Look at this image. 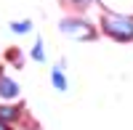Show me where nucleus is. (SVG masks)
<instances>
[{
	"mask_svg": "<svg viewBox=\"0 0 133 130\" xmlns=\"http://www.w3.org/2000/svg\"><path fill=\"white\" fill-rule=\"evenodd\" d=\"M101 27L115 40H133V19L130 16H104Z\"/></svg>",
	"mask_w": 133,
	"mask_h": 130,
	"instance_id": "nucleus-1",
	"label": "nucleus"
},
{
	"mask_svg": "<svg viewBox=\"0 0 133 130\" xmlns=\"http://www.w3.org/2000/svg\"><path fill=\"white\" fill-rule=\"evenodd\" d=\"M61 32L75 37V40H93L96 37V29L88 21H80V19H64L61 21Z\"/></svg>",
	"mask_w": 133,
	"mask_h": 130,
	"instance_id": "nucleus-2",
	"label": "nucleus"
},
{
	"mask_svg": "<svg viewBox=\"0 0 133 130\" xmlns=\"http://www.w3.org/2000/svg\"><path fill=\"white\" fill-rule=\"evenodd\" d=\"M19 96V85L8 77H0V98H16Z\"/></svg>",
	"mask_w": 133,
	"mask_h": 130,
	"instance_id": "nucleus-3",
	"label": "nucleus"
},
{
	"mask_svg": "<svg viewBox=\"0 0 133 130\" xmlns=\"http://www.w3.org/2000/svg\"><path fill=\"white\" fill-rule=\"evenodd\" d=\"M19 117V109H14V106H0V122H14Z\"/></svg>",
	"mask_w": 133,
	"mask_h": 130,
	"instance_id": "nucleus-4",
	"label": "nucleus"
},
{
	"mask_svg": "<svg viewBox=\"0 0 133 130\" xmlns=\"http://www.w3.org/2000/svg\"><path fill=\"white\" fill-rule=\"evenodd\" d=\"M51 80H53V85H56V90H66V77H64L59 69L51 72Z\"/></svg>",
	"mask_w": 133,
	"mask_h": 130,
	"instance_id": "nucleus-5",
	"label": "nucleus"
},
{
	"mask_svg": "<svg viewBox=\"0 0 133 130\" xmlns=\"http://www.w3.org/2000/svg\"><path fill=\"white\" fill-rule=\"evenodd\" d=\"M11 29L19 32V35H24V32H29V29H32V24H29V21H14V24H11Z\"/></svg>",
	"mask_w": 133,
	"mask_h": 130,
	"instance_id": "nucleus-6",
	"label": "nucleus"
},
{
	"mask_svg": "<svg viewBox=\"0 0 133 130\" xmlns=\"http://www.w3.org/2000/svg\"><path fill=\"white\" fill-rule=\"evenodd\" d=\"M32 56H35L37 61H43V59H45V53H43V42H40V40L35 42V48H32Z\"/></svg>",
	"mask_w": 133,
	"mask_h": 130,
	"instance_id": "nucleus-7",
	"label": "nucleus"
},
{
	"mask_svg": "<svg viewBox=\"0 0 133 130\" xmlns=\"http://www.w3.org/2000/svg\"><path fill=\"white\" fill-rule=\"evenodd\" d=\"M72 3H77V5H88V3H93V0H72Z\"/></svg>",
	"mask_w": 133,
	"mask_h": 130,
	"instance_id": "nucleus-8",
	"label": "nucleus"
},
{
	"mask_svg": "<svg viewBox=\"0 0 133 130\" xmlns=\"http://www.w3.org/2000/svg\"><path fill=\"white\" fill-rule=\"evenodd\" d=\"M0 130H11V127H8V125H5V122H0Z\"/></svg>",
	"mask_w": 133,
	"mask_h": 130,
	"instance_id": "nucleus-9",
	"label": "nucleus"
}]
</instances>
